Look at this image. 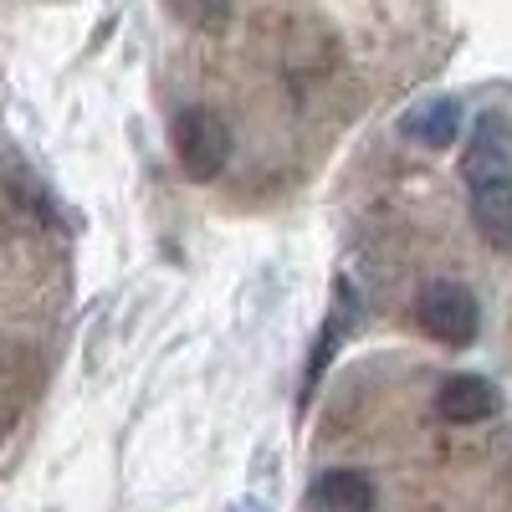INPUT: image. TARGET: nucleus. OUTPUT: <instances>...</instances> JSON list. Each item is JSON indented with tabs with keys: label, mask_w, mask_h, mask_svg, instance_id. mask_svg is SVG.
<instances>
[{
	"label": "nucleus",
	"mask_w": 512,
	"mask_h": 512,
	"mask_svg": "<svg viewBox=\"0 0 512 512\" xmlns=\"http://www.w3.org/2000/svg\"><path fill=\"white\" fill-rule=\"evenodd\" d=\"M400 134L415 139V144H425V149L456 144V134H461V103L456 98H425V103H415L400 118Z\"/></svg>",
	"instance_id": "7"
},
{
	"label": "nucleus",
	"mask_w": 512,
	"mask_h": 512,
	"mask_svg": "<svg viewBox=\"0 0 512 512\" xmlns=\"http://www.w3.org/2000/svg\"><path fill=\"white\" fill-rule=\"evenodd\" d=\"M354 318H359V308H354V292H349V282H338V287H333V313H328V323H323V333H318V344H313V354H308V374H303V400H308V395L318 390V379H323V369L333 364L338 344H344V338H349Z\"/></svg>",
	"instance_id": "6"
},
{
	"label": "nucleus",
	"mask_w": 512,
	"mask_h": 512,
	"mask_svg": "<svg viewBox=\"0 0 512 512\" xmlns=\"http://www.w3.org/2000/svg\"><path fill=\"white\" fill-rule=\"evenodd\" d=\"M374 507V482L354 466H333L308 487V512H369Z\"/></svg>",
	"instance_id": "5"
},
{
	"label": "nucleus",
	"mask_w": 512,
	"mask_h": 512,
	"mask_svg": "<svg viewBox=\"0 0 512 512\" xmlns=\"http://www.w3.org/2000/svg\"><path fill=\"white\" fill-rule=\"evenodd\" d=\"M169 11H175L185 26H195V31H226L231 0H169Z\"/></svg>",
	"instance_id": "9"
},
{
	"label": "nucleus",
	"mask_w": 512,
	"mask_h": 512,
	"mask_svg": "<svg viewBox=\"0 0 512 512\" xmlns=\"http://www.w3.org/2000/svg\"><path fill=\"white\" fill-rule=\"evenodd\" d=\"M169 144H175L180 169L195 185H210L231 164V128L216 108H185L169 123Z\"/></svg>",
	"instance_id": "1"
},
{
	"label": "nucleus",
	"mask_w": 512,
	"mask_h": 512,
	"mask_svg": "<svg viewBox=\"0 0 512 512\" xmlns=\"http://www.w3.org/2000/svg\"><path fill=\"white\" fill-rule=\"evenodd\" d=\"M415 323L425 338H436V344L446 349H466L477 338L482 328V308H477V297L466 292L461 282H425L415 292Z\"/></svg>",
	"instance_id": "2"
},
{
	"label": "nucleus",
	"mask_w": 512,
	"mask_h": 512,
	"mask_svg": "<svg viewBox=\"0 0 512 512\" xmlns=\"http://www.w3.org/2000/svg\"><path fill=\"white\" fill-rule=\"evenodd\" d=\"M502 410V395H497V384L482 379V374H451L441 379V390H436V415L451 420V425H482Z\"/></svg>",
	"instance_id": "4"
},
{
	"label": "nucleus",
	"mask_w": 512,
	"mask_h": 512,
	"mask_svg": "<svg viewBox=\"0 0 512 512\" xmlns=\"http://www.w3.org/2000/svg\"><path fill=\"white\" fill-rule=\"evenodd\" d=\"M472 226L492 251L512 256V180L472 190Z\"/></svg>",
	"instance_id": "8"
},
{
	"label": "nucleus",
	"mask_w": 512,
	"mask_h": 512,
	"mask_svg": "<svg viewBox=\"0 0 512 512\" xmlns=\"http://www.w3.org/2000/svg\"><path fill=\"white\" fill-rule=\"evenodd\" d=\"M461 180L482 190L497 180H512V123L502 113H482L472 128V144L461 154Z\"/></svg>",
	"instance_id": "3"
}]
</instances>
